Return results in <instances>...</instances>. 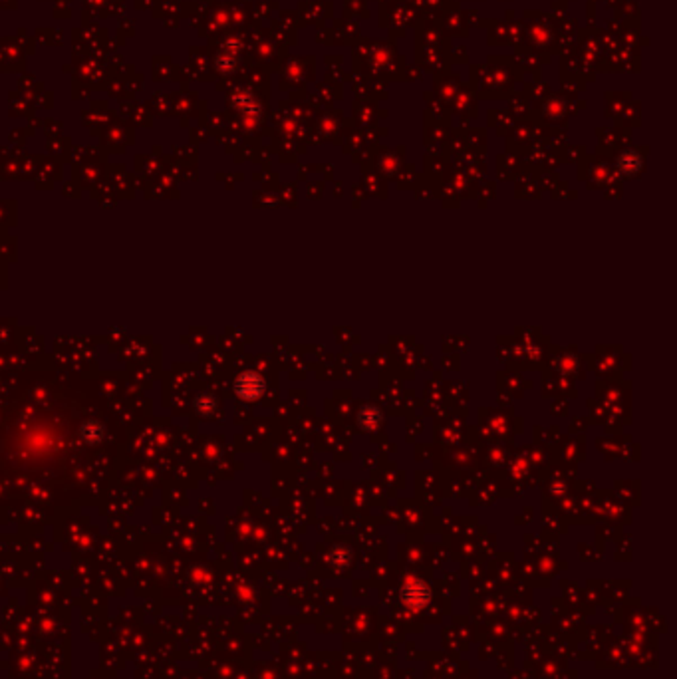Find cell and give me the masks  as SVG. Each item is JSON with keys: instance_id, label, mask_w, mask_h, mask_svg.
<instances>
[{"instance_id": "obj_1", "label": "cell", "mask_w": 677, "mask_h": 679, "mask_svg": "<svg viewBox=\"0 0 677 679\" xmlns=\"http://www.w3.org/2000/svg\"><path fill=\"white\" fill-rule=\"evenodd\" d=\"M403 602L405 604H410L413 608H419L425 606L427 604V600H429V592H427V588L425 584H405L403 588Z\"/></svg>"}]
</instances>
